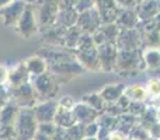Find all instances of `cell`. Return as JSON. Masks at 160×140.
Wrapping results in <instances>:
<instances>
[{
    "label": "cell",
    "instance_id": "cell-1",
    "mask_svg": "<svg viewBox=\"0 0 160 140\" xmlns=\"http://www.w3.org/2000/svg\"><path fill=\"white\" fill-rule=\"evenodd\" d=\"M13 132L18 140H32L38 132V121L35 119L32 108H20L17 113Z\"/></svg>",
    "mask_w": 160,
    "mask_h": 140
},
{
    "label": "cell",
    "instance_id": "cell-2",
    "mask_svg": "<svg viewBox=\"0 0 160 140\" xmlns=\"http://www.w3.org/2000/svg\"><path fill=\"white\" fill-rule=\"evenodd\" d=\"M30 83L32 85L34 91L37 95V101H47V99H53V97L56 95V93L59 91V84L55 80L51 71L41 74V76L31 77Z\"/></svg>",
    "mask_w": 160,
    "mask_h": 140
},
{
    "label": "cell",
    "instance_id": "cell-3",
    "mask_svg": "<svg viewBox=\"0 0 160 140\" xmlns=\"http://www.w3.org/2000/svg\"><path fill=\"white\" fill-rule=\"evenodd\" d=\"M14 30H16V32L24 39L32 38V36L39 31L35 8H34L32 3H30V4L27 6V8L24 10L22 16L20 17L18 22H17L16 27H14Z\"/></svg>",
    "mask_w": 160,
    "mask_h": 140
},
{
    "label": "cell",
    "instance_id": "cell-4",
    "mask_svg": "<svg viewBox=\"0 0 160 140\" xmlns=\"http://www.w3.org/2000/svg\"><path fill=\"white\" fill-rule=\"evenodd\" d=\"M28 4L30 3H27L25 0H13L7 6L0 8V18H2L3 25L13 28L16 27V24L18 22L20 17L22 16V13H24Z\"/></svg>",
    "mask_w": 160,
    "mask_h": 140
},
{
    "label": "cell",
    "instance_id": "cell-5",
    "mask_svg": "<svg viewBox=\"0 0 160 140\" xmlns=\"http://www.w3.org/2000/svg\"><path fill=\"white\" fill-rule=\"evenodd\" d=\"M10 98L13 101V104H16L18 108H32L38 102L31 83H25L20 87L11 88Z\"/></svg>",
    "mask_w": 160,
    "mask_h": 140
},
{
    "label": "cell",
    "instance_id": "cell-6",
    "mask_svg": "<svg viewBox=\"0 0 160 140\" xmlns=\"http://www.w3.org/2000/svg\"><path fill=\"white\" fill-rule=\"evenodd\" d=\"M34 115L38 123H47V122L55 121V115L58 111V102L53 99H47V101H39L32 107Z\"/></svg>",
    "mask_w": 160,
    "mask_h": 140
},
{
    "label": "cell",
    "instance_id": "cell-7",
    "mask_svg": "<svg viewBox=\"0 0 160 140\" xmlns=\"http://www.w3.org/2000/svg\"><path fill=\"white\" fill-rule=\"evenodd\" d=\"M31 76L28 74L27 69H25L24 63H18L13 67V69L8 70V80H7V84L10 88H16L20 87V85L25 84V83H30Z\"/></svg>",
    "mask_w": 160,
    "mask_h": 140
},
{
    "label": "cell",
    "instance_id": "cell-8",
    "mask_svg": "<svg viewBox=\"0 0 160 140\" xmlns=\"http://www.w3.org/2000/svg\"><path fill=\"white\" fill-rule=\"evenodd\" d=\"M24 66L27 69L28 74L31 77H35V76H41V74L47 73L49 70V66H48V62L42 58L41 55H32L30 58H27L24 62Z\"/></svg>",
    "mask_w": 160,
    "mask_h": 140
},
{
    "label": "cell",
    "instance_id": "cell-9",
    "mask_svg": "<svg viewBox=\"0 0 160 140\" xmlns=\"http://www.w3.org/2000/svg\"><path fill=\"white\" fill-rule=\"evenodd\" d=\"M78 18H79V13L76 11L75 7L59 8L55 25H59V27H62V28L75 27V24H78Z\"/></svg>",
    "mask_w": 160,
    "mask_h": 140
},
{
    "label": "cell",
    "instance_id": "cell-10",
    "mask_svg": "<svg viewBox=\"0 0 160 140\" xmlns=\"http://www.w3.org/2000/svg\"><path fill=\"white\" fill-rule=\"evenodd\" d=\"M20 108L16 104H6L0 108V129L13 128Z\"/></svg>",
    "mask_w": 160,
    "mask_h": 140
},
{
    "label": "cell",
    "instance_id": "cell-11",
    "mask_svg": "<svg viewBox=\"0 0 160 140\" xmlns=\"http://www.w3.org/2000/svg\"><path fill=\"white\" fill-rule=\"evenodd\" d=\"M94 20H98V14L94 10H87L79 14L78 18V27L80 31H86V32H96L97 25L94 24Z\"/></svg>",
    "mask_w": 160,
    "mask_h": 140
},
{
    "label": "cell",
    "instance_id": "cell-12",
    "mask_svg": "<svg viewBox=\"0 0 160 140\" xmlns=\"http://www.w3.org/2000/svg\"><path fill=\"white\" fill-rule=\"evenodd\" d=\"M76 122L75 115L70 109H65V108L58 107V111H56L55 115V121L53 123L58 128H62V129H69L70 126H73V123Z\"/></svg>",
    "mask_w": 160,
    "mask_h": 140
},
{
    "label": "cell",
    "instance_id": "cell-13",
    "mask_svg": "<svg viewBox=\"0 0 160 140\" xmlns=\"http://www.w3.org/2000/svg\"><path fill=\"white\" fill-rule=\"evenodd\" d=\"M56 129H58V126H56L53 122H47V123H38V132L42 133V135H47L49 136V138H53L56 133Z\"/></svg>",
    "mask_w": 160,
    "mask_h": 140
},
{
    "label": "cell",
    "instance_id": "cell-14",
    "mask_svg": "<svg viewBox=\"0 0 160 140\" xmlns=\"http://www.w3.org/2000/svg\"><path fill=\"white\" fill-rule=\"evenodd\" d=\"M93 7V0H78L75 4V8L78 13H83V11H87Z\"/></svg>",
    "mask_w": 160,
    "mask_h": 140
},
{
    "label": "cell",
    "instance_id": "cell-15",
    "mask_svg": "<svg viewBox=\"0 0 160 140\" xmlns=\"http://www.w3.org/2000/svg\"><path fill=\"white\" fill-rule=\"evenodd\" d=\"M75 105H76L75 101H73V98H70V97H63V98L58 102V107L65 108V109H70V111L75 108Z\"/></svg>",
    "mask_w": 160,
    "mask_h": 140
},
{
    "label": "cell",
    "instance_id": "cell-16",
    "mask_svg": "<svg viewBox=\"0 0 160 140\" xmlns=\"http://www.w3.org/2000/svg\"><path fill=\"white\" fill-rule=\"evenodd\" d=\"M128 91H131V93L133 91V94H135V95H133V98H136V99H143L145 95H146V91H145L142 87H139V85H138V87H131Z\"/></svg>",
    "mask_w": 160,
    "mask_h": 140
},
{
    "label": "cell",
    "instance_id": "cell-17",
    "mask_svg": "<svg viewBox=\"0 0 160 140\" xmlns=\"http://www.w3.org/2000/svg\"><path fill=\"white\" fill-rule=\"evenodd\" d=\"M8 80V69L4 65H0V85L7 84Z\"/></svg>",
    "mask_w": 160,
    "mask_h": 140
},
{
    "label": "cell",
    "instance_id": "cell-18",
    "mask_svg": "<svg viewBox=\"0 0 160 140\" xmlns=\"http://www.w3.org/2000/svg\"><path fill=\"white\" fill-rule=\"evenodd\" d=\"M149 91L152 94H158L160 93V81H156V80H153V81H150V84H149Z\"/></svg>",
    "mask_w": 160,
    "mask_h": 140
},
{
    "label": "cell",
    "instance_id": "cell-19",
    "mask_svg": "<svg viewBox=\"0 0 160 140\" xmlns=\"http://www.w3.org/2000/svg\"><path fill=\"white\" fill-rule=\"evenodd\" d=\"M32 140H53L52 138H49V136H47V135H42V133H39V132H37V135L34 136V139Z\"/></svg>",
    "mask_w": 160,
    "mask_h": 140
},
{
    "label": "cell",
    "instance_id": "cell-20",
    "mask_svg": "<svg viewBox=\"0 0 160 140\" xmlns=\"http://www.w3.org/2000/svg\"><path fill=\"white\" fill-rule=\"evenodd\" d=\"M13 0H0V8L2 7H4V6H7L8 3H11Z\"/></svg>",
    "mask_w": 160,
    "mask_h": 140
},
{
    "label": "cell",
    "instance_id": "cell-21",
    "mask_svg": "<svg viewBox=\"0 0 160 140\" xmlns=\"http://www.w3.org/2000/svg\"><path fill=\"white\" fill-rule=\"evenodd\" d=\"M6 140H18V139H17L16 136H13V138H8V139H6Z\"/></svg>",
    "mask_w": 160,
    "mask_h": 140
},
{
    "label": "cell",
    "instance_id": "cell-22",
    "mask_svg": "<svg viewBox=\"0 0 160 140\" xmlns=\"http://www.w3.org/2000/svg\"><path fill=\"white\" fill-rule=\"evenodd\" d=\"M158 119H159V121H160V111H159V112H158Z\"/></svg>",
    "mask_w": 160,
    "mask_h": 140
},
{
    "label": "cell",
    "instance_id": "cell-23",
    "mask_svg": "<svg viewBox=\"0 0 160 140\" xmlns=\"http://www.w3.org/2000/svg\"><path fill=\"white\" fill-rule=\"evenodd\" d=\"M25 2H27V3H32L34 0H25Z\"/></svg>",
    "mask_w": 160,
    "mask_h": 140
}]
</instances>
